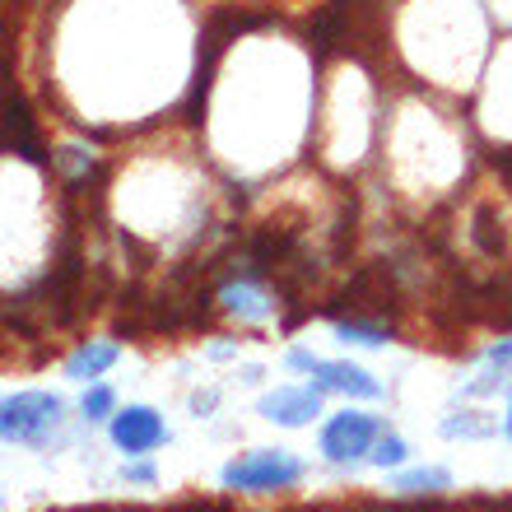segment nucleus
Here are the masks:
<instances>
[{"label":"nucleus","instance_id":"nucleus-8","mask_svg":"<svg viewBox=\"0 0 512 512\" xmlns=\"http://www.w3.org/2000/svg\"><path fill=\"white\" fill-rule=\"evenodd\" d=\"M494 433H499V419L485 410H461L443 419V438H494Z\"/></svg>","mask_w":512,"mask_h":512},{"label":"nucleus","instance_id":"nucleus-15","mask_svg":"<svg viewBox=\"0 0 512 512\" xmlns=\"http://www.w3.org/2000/svg\"><path fill=\"white\" fill-rule=\"evenodd\" d=\"M215 405H219L215 391H196V396H191V410H196V415H210Z\"/></svg>","mask_w":512,"mask_h":512},{"label":"nucleus","instance_id":"nucleus-10","mask_svg":"<svg viewBox=\"0 0 512 512\" xmlns=\"http://www.w3.org/2000/svg\"><path fill=\"white\" fill-rule=\"evenodd\" d=\"M452 485V475L447 471H405L391 480V489H401V494H438V489Z\"/></svg>","mask_w":512,"mask_h":512},{"label":"nucleus","instance_id":"nucleus-9","mask_svg":"<svg viewBox=\"0 0 512 512\" xmlns=\"http://www.w3.org/2000/svg\"><path fill=\"white\" fill-rule=\"evenodd\" d=\"M112 359H117V345H108V340H103V345H84V350L66 364V378H98Z\"/></svg>","mask_w":512,"mask_h":512},{"label":"nucleus","instance_id":"nucleus-12","mask_svg":"<svg viewBox=\"0 0 512 512\" xmlns=\"http://www.w3.org/2000/svg\"><path fill=\"white\" fill-rule=\"evenodd\" d=\"M401 461H405V443L396 438V433H387L382 443H373V466L387 471V466H401Z\"/></svg>","mask_w":512,"mask_h":512},{"label":"nucleus","instance_id":"nucleus-13","mask_svg":"<svg viewBox=\"0 0 512 512\" xmlns=\"http://www.w3.org/2000/svg\"><path fill=\"white\" fill-rule=\"evenodd\" d=\"M340 336H345V340H359V345H382V340H387L378 326H359V322H340Z\"/></svg>","mask_w":512,"mask_h":512},{"label":"nucleus","instance_id":"nucleus-5","mask_svg":"<svg viewBox=\"0 0 512 512\" xmlns=\"http://www.w3.org/2000/svg\"><path fill=\"white\" fill-rule=\"evenodd\" d=\"M261 415L275 419V424H284V429H298V424H308V419L317 415V387H308V391H298V387L270 391V396H261Z\"/></svg>","mask_w":512,"mask_h":512},{"label":"nucleus","instance_id":"nucleus-18","mask_svg":"<svg viewBox=\"0 0 512 512\" xmlns=\"http://www.w3.org/2000/svg\"><path fill=\"white\" fill-rule=\"evenodd\" d=\"M489 359H494V364H512V340H508V345H494V354H489Z\"/></svg>","mask_w":512,"mask_h":512},{"label":"nucleus","instance_id":"nucleus-4","mask_svg":"<svg viewBox=\"0 0 512 512\" xmlns=\"http://www.w3.org/2000/svg\"><path fill=\"white\" fill-rule=\"evenodd\" d=\"M112 438H117V447L122 452H149V447H159L168 433H163V419L154 415V410H145V405H131V410H122V415L112 419Z\"/></svg>","mask_w":512,"mask_h":512},{"label":"nucleus","instance_id":"nucleus-19","mask_svg":"<svg viewBox=\"0 0 512 512\" xmlns=\"http://www.w3.org/2000/svg\"><path fill=\"white\" fill-rule=\"evenodd\" d=\"M508 438H512V415H508Z\"/></svg>","mask_w":512,"mask_h":512},{"label":"nucleus","instance_id":"nucleus-16","mask_svg":"<svg viewBox=\"0 0 512 512\" xmlns=\"http://www.w3.org/2000/svg\"><path fill=\"white\" fill-rule=\"evenodd\" d=\"M289 364H294V368H303V373H312V368H317V359H312L308 350H294V354H289Z\"/></svg>","mask_w":512,"mask_h":512},{"label":"nucleus","instance_id":"nucleus-7","mask_svg":"<svg viewBox=\"0 0 512 512\" xmlns=\"http://www.w3.org/2000/svg\"><path fill=\"white\" fill-rule=\"evenodd\" d=\"M5 126H10V149H14V154H19V159H28V163H38L42 149H38V135H33V117H28L24 98H10Z\"/></svg>","mask_w":512,"mask_h":512},{"label":"nucleus","instance_id":"nucleus-6","mask_svg":"<svg viewBox=\"0 0 512 512\" xmlns=\"http://www.w3.org/2000/svg\"><path fill=\"white\" fill-rule=\"evenodd\" d=\"M312 387L317 391H350V396H368V401H373V396H382V387L373 378H368L364 368H354V364H322V359H317V368H312Z\"/></svg>","mask_w":512,"mask_h":512},{"label":"nucleus","instance_id":"nucleus-2","mask_svg":"<svg viewBox=\"0 0 512 512\" xmlns=\"http://www.w3.org/2000/svg\"><path fill=\"white\" fill-rule=\"evenodd\" d=\"M298 475H303V461L280 457V452H252V457L224 466V485L229 489H280V485H294Z\"/></svg>","mask_w":512,"mask_h":512},{"label":"nucleus","instance_id":"nucleus-17","mask_svg":"<svg viewBox=\"0 0 512 512\" xmlns=\"http://www.w3.org/2000/svg\"><path fill=\"white\" fill-rule=\"evenodd\" d=\"M126 480H140V485H149V480H154V471H149V466H126Z\"/></svg>","mask_w":512,"mask_h":512},{"label":"nucleus","instance_id":"nucleus-11","mask_svg":"<svg viewBox=\"0 0 512 512\" xmlns=\"http://www.w3.org/2000/svg\"><path fill=\"white\" fill-rule=\"evenodd\" d=\"M224 298H229V308L243 312V317H266V303H261V294H256L247 280L243 284H229V294H224Z\"/></svg>","mask_w":512,"mask_h":512},{"label":"nucleus","instance_id":"nucleus-3","mask_svg":"<svg viewBox=\"0 0 512 512\" xmlns=\"http://www.w3.org/2000/svg\"><path fill=\"white\" fill-rule=\"evenodd\" d=\"M373 443H378V419L373 415H336L331 424L322 429V452L331 461H354L364 457V452H373Z\"/></svg>","mask_w":512,"mask_h":512},{"label":"nucleus","instance_id":"nucleus-14","mask_svg":"<svg viewBox=\"0 0 512 512\" xmlns=\"http://www.w3.org/2000/svg\"><path fill=\"white\" fill-rule=\"evenodd\" d=\"M108 410H112V391L108 387H94L89 396H84V415L89 419H103Z\"/></svg>","mask_w":512,"mask_h":512},{"label":"nucleus","instance_id":"nucleus-1","mask_svg":"<svg viewBox=\"0 0 512 512\" xmlns=\"http://www.w3.org/2000/svg\"><path fill=\"white\" fill-rule=\"evenodd\" d=\"M61 396H47V391H19L0 405V429L10 443H47V433L61 424Z\"/></svg>","mask_w":512,"mask_h":512}]
</instances>
